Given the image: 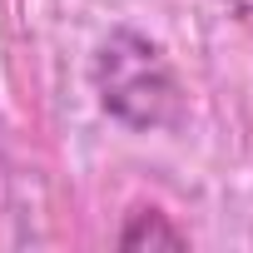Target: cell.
<instances>
[{
	"mask_svg": "<svg viewBox=\"0 0 253 253\" xmlns=\"http://www.w3.org/2000/svg\"><path fill=\"white\" fill-rule=\"evenodd\" d=\"M189 238L164 218V213H154V209H144V213H134L129 223H124V233H119V248L124 253H144V248H184Z\"/></svg>",
	"mask_w": 253,
	"mask_h": 253,
	"instance_id": "obj_2",
	"label": "cell"
},
{
	"mask_svg": "<svg viewBox=\"0 0 253 253\" xmlns=\"http://www.w3.org/2000/svg\"><path fill=\"white\" fill-rule=\"evenodd\" d=\"M99 99L119 119L129 109V99H144V124H159L174 104V80H169L159 50L144 45L139 35H114L99 50Z\"/></svg>",
	"mask_w": 253,
	"mask_h": 253,
	"instance_id": "obj_1",
	"label": "cell"
}]
</instances>
